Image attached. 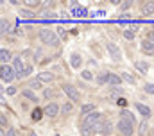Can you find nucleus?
<instances>
[{"label": "nucleus", "instance_id": "1", "mask_svg": "<svg viewBox=\"0 0 154 136\" xmlns=\"http://www.w3.org/2000/svg\"><path fill=\"white\" fill-rule=\"evenodd\" d=\"M39 39L45 45H50V47H57L59 45V38L56 36L54 31H50V29H41L39 31Z\"/></svg>", "mask_w": 154, "mask_h": 136}, {"label": "nucleus", "instance_id": "2", "mask_svg": "<svg viewBox=\"0 0 154 136\" xmlns=\"http://www.w3.org/2000/svg\"><path fill=\"white\" fill-rule=\"evenodd\" d=\"M116 129H118V133L122 136H133L134 134V124H131V122H127L124 118H120L116 122Z\"/></svg>", "mask_w": 154, "mask_h": 136}, {"label": "nucleus", "instance_id": "3", "mask_svg": "<svg viewBox=\"0 0 154 136\" xmlns=\"http://www.w3.org/2000/svg\"><path fill=\"white\" fill-rule=\"evenodd\" d=\"M100 122H102V115L99 111H93V113H90L88 116L82 118V125H90V127H93V125H97Z\"/></svg>", "mask_w": 154, "mask_h": 136}, {"label": "nucleus", "instance_id": "4", "mask_svg": "<svg viewBox=\"0 0 154 136\" xmlns=\"http://www.w3.org/2000/svg\"><path fill=\"white\" fill-rule=\"evenodd\" d=\"M0 77H2L4 82H11L16 77V72H14V68L9 66V65H2V68H0Z\"/></svg>", "mask_w": 154, "mask_h": 136}, {"label": "nucleus", "instance_id": "5", "mask_svg": "<svg viewBox=\"0 0 154 136\" xmlns=\"http://www.w3.org/2000/svg\"><path fill=\"white\" fill-rule=\"evenodd\" d=\"M43 113L48 116V118H56L59 113H61V106L57 104V102H48L47 106H45V109H43Z\"/></svg>", "mask_w": 154, "mask_h": 136}, {"label": "nucleus", "instance_id": "6", "mask_svg": "<svg viewBox=\"0 0 154 136\" xmlns=\"http://www.w3.org/2000/svg\"><path fill=\"white\" fill-rule=\"evenodd\" d=\"M63 91L70 97V100L72 102H79L81 100V93H79V90H77L75 86H72V84H63Z\"/></svg>", "mask_w": 154, "mask_h": 136}, {"label": "nucleus", "instance_id": "7", "mask_svg": "<svg viewBox=\"0 0 154 136\" xmlns=\"http://www.w3.org/2000/svg\"><path fill=\"white\" fill-rule=\"evenodd\" d=\"M106 48H108V52L111 54V59L118 63V61H122V50L116 47L115 43H106Z\"/></svg>", "mask_w": 154, "mask_h": 136}, {"label": "nucleus", "instance_id": "8", "mask_svg": "<svg viewBox=\"0 0 154 136\" xmlns=\"http://www.w3.org/2000/svg\"><path fill=\"white\" fill-rule=\"evenodd\" d=\"M134 107L138 109V113L147 120V118H151V115H152V111H151V107L149 106H145V104H142V102H136L134 104Z\"/></svg>", "mask_w": 154, "mask_h": 136}, {"label": "nucleus", "instance_id": "9", "mask_svg": "<svg viewBox=\"0 0 154 136\" xmlns=\"http://www.w3.org/2000/svg\"><path fill=\"white\" fill-rule=\"evenodd\" d=\"M13 68H14V72H16V77L20 79L22 73H23V70H25V66H23V59H22L20 56L13 59Z\"/></svg>", "mask_w": 154, "mask_h": 136}, {"label": "nucleus", "instance_id": "10", "mask_svg": "<svg viewBox=\"0 0 154 136\" xmlns=\"http://www.w3.org/2000/svg\"><path fill=\"white\" fill-rule=\"evenodd\" d=\"M120 82H122V77H120V75H116L113 72L108 73V84H109V86L116 88V86H120Z\"/></svg>", "mask_w": 154, "mask_h": 136}, {"label": "nucleus", "instance_id": "11", "mask_svg": "<svg viewBox=\"0 0 154 136\" xmlns=\"http://www.w3.org/2000/svg\"><path fill=\"white\" fill-rule=\"evenodd\" d=\"M142 50H143V54H149V56H152V54H154V41L143 39V41H142Z\"/></svg>", "mask_w": 154, "mask_h": 136}, {"label": "nucleus", "instance_id": "12", "mask_svg": "<svg viewBox=\"0 0 154 136\" xmlns=\"http://www.w3.org/2000/svg\"><path fill=\"white\" fill-rule=\"evenodd\" d=\"M56 77H54V73L52 72H39L38 73V81L39 82H52Z\"/></svg>", "mask_w": 154, "mask_h": 136}, {"label": "nucleus", "instance_id": "13", "mask_svg": "<svg viewBox=\"0 0 154 136\" xmlns=\"http://www.w3.org/2000/svg\"><path fill=\"white\" fill-rule=\"evenodd\" d=\"M81 65H82V57L79 54H72L70 56V66L74 70H77V68H81Z\"/></svg>", "mask_w": 154, "mask_h": 136}, {"label": "nucleus", "instance_id": "14", "mask_svg": "<svg viewBox=\"0 0 154 136\" xmlns=\"http://www.w3.org/2000/svg\"><path fill=\"white\" fill-rule=\"evenodd\" d=\"M22 95L27 99V100H31V102H38V95L31 90V88H25V90H22Z\"/></svg>", "mask_w": 154, "mask_h": 136}, {"label": "nucleus", "instance_id": "15", "mask_svg": "<svg viewBox=\"0 0 154 136\" xmlns=\"http://www.w3.org/2000/svg\"><path fill=\"white\" fill-rule=\"evenodd\" d=\"M152 13H154V2H143V4H142V14L149 16V14H152Z\"/></svg>", "mask_w": 154, "mask_h": 136}, {"label": "nucleus", "instance_id": "16", "mask_svg": "<svg viewBox=\"0 0 154 136\" xmlns=\"http://www.w3.org/2000/svg\"><path fill=\"white\" fill-rule=\"evenodd\" d=\"M111 133H113V124H111V122H102V125H100V134L109 136Z\"/></svg>", "mask_w": 154, "mask_h": 136}, {"label": "nucleus", "instance_id": "17", "mask_svg": "<svg viewBox=\"0 0 154 136\" xmlns=\"http://www.w3.org/2000/svg\"><path fill=\"white\" fill-rule=\"evenodd\" d=\"M120 118H124V120H127V122H131V124H134V122H136L134 115H133L131 111H127V109H122V111H120Z\"/></svg>", "mask_w": 154, "mask_h": 136}, {"label": "nucleus", "instance_id": "18", "mask_svg": "<svg viewBox=\"0 0 154 136\" xmlns=\"http://www.w3.org/2000/svg\"><path fill=\"white\" fill-rule=\"evenodd\" d=\"M0 61H2V65H7L11 61V52L7 48H2L0 50Z\"/></svg>", "mask_w": 154, "mask_h": 136}, {"label": "nucleus", "instance_id": "19", "mask_svg": "<svg viewBox=\"0 0 154 136\" xmlns=\"http://www.w3.org/2000/svg\"><path fill=\"white\" fill-rule=\"evenodd\" d=\"M93 111H95V106H93V104H84V106L81 107V115H82V118L88 116V115L93 113Z\"/></svg>", "mask_w": 154, "mask_h": 136}, {"label": "nucleus", "instance_id": "20", "mask_svg": "<svg viewBox=\"0 0 154 136\" xmlns=\"http://www.w3.org/2000/svg\"><path fill=\"white\" fill-rule=\"evenodd\" d=\"M124 38L125 39H134V36H136V29L134 27H127V29H124Z\"/></svg>", "mask_w": 154, "mask_h": 136}, {"label": "nucleus", "instance_id": "21", "mask_svg": "<svg viewBox=\"0 0 154 136\" xmlns=\"http://www.w3.org/2000/svg\"><path fill=\"white\" fill-rule=\"evenodd\" d=\"M134 66L140 70V73H147V72H149V65H147L145 61H136Z\"/></svg>", "mask_w": 154, "mask_h": 136}, {"label": "nucleus", "instance_id": "22", "mask_svg": "<svg viewBox=\"0 0 154 136\" xmlns=\"http://www.w3.org/2000/svg\"><path fill=\"white\" fill-rule=\"evenodd\" d=\"M41 115H43V109L34 107V109H32V113H31V118H32L34 122H39V120H41Z\"/></svg>", "mask_w": 154, "mask_h": 136}, {"label": "nucleus", "instance_id": "23", "mask_svg": "<svg viewBox=\"0 0 154 136\" xmlns=\"http://www.w3.org/2000/svg\"><path fill=\"white\" fill-rule=\"evenodd\" d=\"M74 111V106H72V102H65L63 106H61V113L63 115H70Z\"/></svg>", "mask_w": 154, "mask_h": 136}, {"label": "nucleus", "instance_id": "24", "mask_svg": "<svg viewBox=\"0 0 154 136\" xmlns=\"http://www.w3.org/2000/svg\"><path fill=\"white\" fill-rule=\"evenodd\" d=\"M122 93H124V90L116 86V88H113V90L109 91V97H111V99H115V100H116V99H120V97H122Z\"/></svg>", "mask_w": 154, "mask_h": 136}, {"label": "nucleus", "instance_id": "25", "mask_svg": "<svg viewBox=\"0 0 154 136\" xmlns=\"http://www.w3.org/2000/svg\"><path fill=\"white\" fill-rule=\"evenodd\" d=\"M120 77H122L124 81H127L129 84H134V82H136V79H134V77H133L129 72H122V73H120Z\"/></svg>", "mask_w": 154, "mask_h": 136}, {"label": "nucleus", "instance_id": "26", "mask_svg": "<svg viewBox=\"0 0 154 136\" xmlns=\"http://www.w3.org/2000/svg\"><path fill=\"white\" fill-rule=\"evenodd\" d=\"M147 129H149V124H147V120H143V122L138 125V134H140V136L147 134Z\"/></svg>", "mask_w": 154, "mask_h": 136}, {"label": "nucleus", "instance_id": "27", "mask_svg": "<svg viewBox=\"0 0 154 136\" xmlns=\"http://www.w3.org/2000/svg\"><path fill=\"white\" fill-rule=\"evenodd\" d=\"M81 77H82L84 81H93V79H95V75H93L90 70H82V72H81Z\"/></svg>", "mask_w": 154, "mask_h": 136}, {"label": "nucleus", "instance_id": "28", "mask_svg": "<svg viewBox=\"0 0 154 136\" xmlns=\"http://www.w3.org/2000/svg\"><path fill=\"white\" fill-rule=\"evenodd\" d=\"M108 73H109V72H106V73H100V75L97 77V82H99V84H106V82H108Z\"/></svg>", "mask_w": 154, "mask_h": 136}, {"label": "nucleus", "instance_id": "29", "mask_svg": "<svg viewBox=\"0 0 154 136\" xmlns=\"http://www.w3.org/2000/svg\"><path fill=\"white\" fill-rule=\"evenodd\" d=\"M20 16H23V18H32L34 13H31L29 9H20Z\"/></svg>", "mask_w": 154, "mask_h": 136}, {"label": "nucleus", "instance_id": "30", "mask_svg": "<svg viewBox=\"0 0 154 136\" xmlns=\"http://www.w3.org/2000/svg\"><path fill=\"white\" fill-rule=\"evenodd\" d=\"M41 5V2H38V0H29V2H25V7H39Z\"/></svg>", "mask_w": 154, "mask_h": 136}, {"label": "nucleus", "instance_id": "31", "mask_svg": "<svg viewBox=\"0 0 154 136\" xmlns=\"http://www.w3.org/2000/svg\"><path fill=\"white\" fill-rule=\"evenodd\" d=\"M29 88H31V90H39V88H41V82H39L38 79H34V81H31Z\"/></svg>", "mask_w": 154, "mask_h": 136}, {"label": "nucleus", "instance_id": "32", "mask_svg": "<svg viewBox=\"0 0 154 136\" xmlns=\"http://www.w3.org/2000/svg\"><path fill=\"white\" fill-rule=\"evenodd\" d=\"M143 91H145V93H149V95H154V84H151V82H149V84H145V86H143Z\"/></svg>", "mask_w": 154, "mask_h": 136}, {"label": "nucleus", "instance_id": "33", "mask_svg": "<svg viewBox=\"0 0 154 136\" xmlns=\"http://www.w3.org/2000/svg\"><path fill=\"white\" fill-rule=\"evenodd\" d=\"M32 70H34V66H25V70H23V73H22V77H20V79H23V77L31 75V73H32Z\"/></svg>", "mask_w": 154, "mask_h": 136}, {"label": "nucleus", "instance_id": "34", "mask_svg": "<svg viewBox=\"0 0 154 136\" xmlns=\"http://www.w3.org/2000/svg\"><path fill=\"white\" fill-rule=\"evenodd\" d=\"M115 104L116 106H120V107H125V106H127V100H125L124 97H120V99H116L115 100Z\"/></svg>", "mask_w": 154, "mask_h": 136}, {"label": "nucleus", "instance_id": "35", "mask_svg": "<svg viewBox=\"0 0 154 136\" xmlns=\"http://www.w3.org/2000/svg\"><path fill=\"white\" fill-rule=\"evenodd\" d=\"M4 136H18V131H16V129H13V127H11V129H7V131H5V133H4Z\"/></svg>", "mask_w": 154, "mask_h": 136}, {"label": "nucleus", "instance_id": "36", "mask_svg": "<svg viewBox=\"0 0 154 136\" xmlns=\"http://www.w3.org/2000/svg\"><path fill=\"white\" fill-rule=\"evenodd\" d=\"M0 25H2V32H7V31H9V23H7L5 20H2Z\"/></svg>", "mask_w": 154, "mask_h": 136}, {"label": "nucleus", "instance_id": "37", "mask_svg": "<svg viewBox=\"0 0 154 136\" xmlns=\"http://www.w3.org/2000/svg\"><path fill=\"white\" fill-rule=\"evenodd\" d=\"M5 91H7V95H16V93H18V90H16L14 86H9Z\"/></svg>", "mask_w": 154, "mask_h": 136}, {"label": "nucleus", "instance_id": "38", "mask_svg": "<svg viewBox=\"0 0 154 136\" xmlns=\"http://www.w3.org/2000/svg\"><path fill=\"white\" fill-rule=\"evenodd\" d=\"M0 124H2V129H5V125H7V116L5 115L0 116Z\"/></svg>", "mask_w": 154, "mask_h": 136}, {"label": "nucleus", "instance_id": "39", "mask_svg": "<svg viewBox=\"0 0 154 136\" xmlns=\"http://www.w3.org/2000/svg\"><path fill=\"white\" fill-rule=\"evenodd\" d=\"M145 39H149V41H154V31H147V36H145Z\"/></svg>", "mask_w": 154, "mask_h": 136}, {"label": "nucleus", "instance_id": "40", "mask_svg": "<svg viewBox=\"0 0 154 136\" xmlns=\"http://www.w3.org/2000/svg\"><path fill=\"white\" fill-rule=\"evenodd\" d=\"M131 5H133V2H124V4L120 5V9H124V11H125V9H129Z\"/></svg>", "mask_w": 154, "mask_h": 136}, {"label": "nucleus", "instance_id": "41", "mask_svg": "<svg viewBox=\"0 0 154 136\" xmlns=\"http://www.w3.org/2000/svg\"><path fill=\"white\" fill-rule=\"evenodd\" d=\"M52 95H54V93H52L50 90H45V97H47V99H48V97H52Z\"/></svg>", "mask_w": 154, "mask_h": 136}, {"label": "nucleus", "instance_id": "42", "mask_svg": "<svg viewBox=\"0 0 154 136\" xmlns=\"http://www.w3.org/2000/svg\"><path fill=\"white\" fill-rule=\"evenodd\" d=\"M57 31H59V36H61V38H65V36H66V32H65V29H57Z\"/></svg>", "mask_w": 154, "mask_h": 136}]
</instances>
